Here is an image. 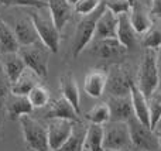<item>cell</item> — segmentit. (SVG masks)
<instances>
[{
	"mask_svg": "<svg viewBox=\"0 0 161 151\" xmlns=\"http://www.w3.org/2000/svg\"><path fill=\"white\" fill-rule=\"evenodd\" d=\"M136 84L147 98H150L160 88V76H158V68H157L156 50L144 48L142 62H140V67H139V75H137Z\"/></svg>",
	"mask_w": 161,
	"mask_h": 151,
	"instance_id": "cell-1",
	"label": "cell"
},
{
	"mask_svg": "<svg viewBox=\"0 0 161 151\" xmlns=\"http://www.w3.org/2000/svg\"><path fill=\"white\" fill-rule=\"evenodd\" d=\"M105 4L99 6L97 10H95L92 14L88 16H82L80 21L76 25L75 30V35H74V41H72V57L76 58L80 54L85 51V48L91 44L95 40V31H96V23L99 20L100 14L105 11Z\"/></svg>",
	"mask_w": 161,
	"mask_h": 151,
	"instance_id": "cell-2",
	"label": "cell"
},
{
	"mask_svg": "<svg viewBox=\"0 0 161 151\" xmlns=\"http://www.w3.org/2000/svg\"><path fill=\"white\" fill-rule=\"evenodd\" d=\"M19 54L25 62L28 69L36 72L41 79L48 76V62L51 51L41 41H37L30 45H20Z\"/></svg>",
	"mask_w": 161,
	"mask_h": 151,
	"instance_id": "cell-3",
	"label": "cell"
},
{
	"mask_svg": "<svg viewBox=\"0 0 161 151\" xmlns=\"http://www.w3.org/2000/svg\"><path fill=\"white\" fill-rule=\"evenodd\" d=\"M19 123L21 126L25 146L28 148L31 151H50L47 126L41 124L38 120L31 117L30 115L20 117Z\"/></svg>",
	"mask_w": 161,
	"mask_h": 151,
	"instance_id": "cell-4",
	"label": "cell"
},
{
	"mask_svg": "<svg viewBox=\"0 0 161 151\" xmlns=\"http://www.w3.org/2000/svg\"><path fill=\"white\" fill-rule=\"evenodd\" d=\"M129 130H130L131 144L139 151H157L160 147V141L157 137L156 130L146 126L136 116H131L127 120Z\"/></svg>",
	"mask_w": 161,
	"mask_h": 151,
	"instance_id": "cell-5",
	"label": "cell"
},
{
	"mask_svg": "<svg viewBox=\"0 0 161 151\" xmlns=\"http://www.w3.org/2000/svg\"><path fill=\"white\" fill-rule=\"evenodd\" d=\"M103 148L105 150H130L133 147L127 121H108L103 126Z\"/></svg>",
	"mask_w": 161,
	"mask_h": 151,
	"instance_id": "cell-6",
	"label": "cell"
},
{
	"mask_svg": "<svg viewBox=\"0 0 161 151\" xmlns=\"http://www.w3.org/2000/svg\"><path fill=\"white\" fill-rule=\"evenodd\" d=\"M30 17L37 28L40 41L44 45H47V48L53 54H57L59 50V42H61V31L54 24L51 16L45 17L42 14H38L36 10H33Z\"/></svg>",
	"mask_w": 161,
	"mask_h": 151,
	"instance_id": "cell-7",
	"label": "cell"
},
{
	"mask_svg": "<svg viewBox=\"0 0 161 151\" xmlns=\"http://www.w3.org/2000/svg\"><path fill=\"white\" fill-rule=\"evenodd\" d=\"M131 84H133V81L123 65L113 64L108 69L106 90H108L109 96H129Z\"/></svg>",
	"mask_w": 161,
	"mask_h": 151,
	"instance_id": "cell-8",
	"label": "cell"
},
{
	"mask_svg": "<svg viewBox=\"0 0 161 151\" xmlns=\"http://www.w3.org/2000/svg\"><path fill=\"white\" fill-rule=\"evenodd\" d=\"M76 123L78 121H71V120H65V119H51L48 121L47 133H48L50 151L58 150L71 137Z\"/></svg>",
	"mask_w": 161,
	"mask_h": 151,
	"instance_id": "cell-9",
	"label": "cell"
},
{
	"mask_svg": "<svg viewBox=\"0 0 161 151\" xmlns=\"http://www.w3.org/2000/svg\"><path fill=\"white\" fill-rule=\"evenodd\" d=\"M127 51L129 50L117 38L96 40L92 48V54L102 59H122Z\"/></svg>",
	"mask_w": 161,
	"mask_h": 151,
	"instance_id": "cell-10",
	"label": "cell"
},
{
	"mask_svg": "<svg viewBox=\"0 0 161 151\" xmlns=\"http://www.w3.org/2000/svg\"><path fill=\"white\" fill-rule=\"evenodd\" d=\"M130 21L133 28L139 35L146 34L151 27H153V16L150 13V7L146 4H142L139 2L131 0V7L129 11Z\"/></svg>",
	"mask_w": 161,
	"mask_h": 151,
	"instance_id": "cell-11",
	"label": "cell"
},
{
	"mask_svg": "<svg viewBox=\"0 0 161 151\" xmlns=\"http://www.w3.org/2000/svg\"><path fill=\"white\" fill-rule=\"evenodd\" d=\"M47 7L54 24L62 33L65 25L72 17V13L75 11L74 6L68 0H47Z\"/></svg>",
	"mask_w": 161,
	"mask_h": 151,
	"instance_id": "cell-12",
	"label": "cell"
},
{
	"mask_svg": "<svg viewBox=\"0 0 161 151\" xmlns=\"http://www.w3.org/2000/svg\"><path fill=\"white\" fill-rule=\"evenodd\" d=\"M106 84H108V71L103 68H95L88 72L85 76V92L88 93L91 98H100L106 90Z\"/></svg>",
	"mask_w": 161,
	"mask_h": 151,
	"instance_id": "cell-13",
	"label": "cell"
},
{
	"mask_svg": "<svg viewBox=\"0 0 161 151\" xmlns=\"http://www.w3.org/2000/svg\"><path fill=\"white\" fill-rule=\"evenodd\" d=\"M109 109H110V120L112 121H127L133 112L131 98L129 96H109Z\"/></svg>",
	"mask_w": 161,
	"mask_h": 151,
	"instance_id": "cell-14",
	"label": "cell"
},
{
	"mask_svg": "<svg viewBox=\"0 0 161 151\" xmlns=\"http://www.w3.org/2000/svg\"><path fill=\"white\" fill-rule=\"evenodd\" d=\"M45 117L48 120H51V119H65V120L71 121H80V115L76 112L75 107L62 96L50 103V109L45 113Z\"/></svg>",
	"mask_w": 161,
	"mask_h": 151,
	"instance_id": "cell-15",
	"label": "cell"
},
{
	"mask_svg": "<svg viewBox=\"0 0 161 151\" xmlns=\"http://www.w3.org/2000/svg\"><path fill=\"white\" fill-rule=\"evenodd\" d=\"M116 38L125 45L127 50H133L137 45V33L133 28L129 13L117 16V33Z\"/></svg>",
	"mask_w": 161,
	"mask_h": 151,
	"instance_id": "cell-16",
	"label": "cell"
},
{
	"mask_svg": "<svg viewBox=\"0 0 161 151\" xmlns=\"http://www.w3.org/2000/svg\"><path fill=\"white\" fill-rule=\"evenodd\" d=\"M130 98L133 103V112L134 116L139 119L142 123L150 127V112H148V98L140 90L136 82L131 84L130 89Z\"/></svg>",
	"mask_w": 161,
	"mask_h": 151,
	"instance_id": "cell-17",
	"label": "cell"
},
{
	"mask_svg": "<svg viewBox=\"0 0 161 151\" xmlns=\"http://www.w3.org/2000/svg\"><path fill=\"white\" fill-rule=\"evenodd\" d=\"M116 33H117V16L112 13L110 10L105 8V11L100 14L99 20L96 23L95 41L96 40L116 38Z\"/></svg>",
	"mask_w": 161,
	"mask_h": 151,
	"instance_id": "cell-18",
	"label": "cell"
},
{
	"mask_svg": "<svg viewBox=\"0 0 161 151\" xmlns=\"http://www.w3.org/2000/svg\"><path fill=\"white\" fill-rule=\"evenodd\" d=\"M14 34H16L20 45H30L40 41L38 33H37V28L31 17H24V19L17 20L14 24Z\"/></svg>",
	"mask_w": 161,
	"mask_h": 151,
	"instance_id": "cell-19",
	"label": "cell"
},
{
	"mask_svg": "<svg viewBox=\"0 0 161 151\" xmlns=\"http://www.w3.org/2000/svg\"><path fill=\"white\" fill-rule=\"evenodd\" d=\"M59 90H61L62 98H65L74 107L76 112L80 115V95L79 88L76 84V79L74 78L72 73H65L59 78Z\"/></svg>",
	"mask_w": 161,
	"mask_h": 151,
	"instance_id": "cell-20",
	"label": "cell"
},
{
	"mask_svg": "<svg viewBox=\"0 0 161 151\" xmlns=\"http://www.w3.org/2000/svg\"><path fill=\"white\" fill-rule=\"evenodd\" d=\"M2 64L3 69H4L7 78L10 79V82H16L17 79L21 76V73L27 69V65L23 61L21 55L19 52H11V54H4L2 55Z\"/></svg>",
	"mask_w": 161,
	"mask_h": 151,
	"instance_id": "cell-21",
	"label": "cell"
},
{
	"mask_svg": "<svg viewBox=\"0 0 161 151\" xmlns=\"http://www.w3.org/2000/svg\"><path fill=\"white\" fill-rule=\"evenodd\" d=\"M34 107L31 106L27 96H17L11 93L6 103V113L11 120H20L25 115H31Z\"/></svg>",
	"mask_w": 161,
	"mask_h": 151,
	"instance_id": "cell-22",
	"label": "cell"
},
{
	"mask_svg": "<svg viewBox=\"0 0 161 151\" xmlns=\"http://www.w3.org/2000/svg\"><path fill=\"white\" fill-rule=\"evenodd\" d=\"M40 76L37 75L36 72H33L31 69H25L24 72L21 73L19 79L16 82L11 84V93L17 96H27L28 92L33 89L36 85L40 84Z\"/></svg>",
	"mask_w": 161,
	"mask_h": 151,
	"instance_id": "cell-23",
	"label": "cell"
},
{
	"mask_svg": "<svg viewBox=\"0 0 161 151\" xmlns=\"http://www.w3.org/2000/svg\"><path fill=\"white\" fill-rule=\"evenodd\" d=\"M20 44L17 41V37L14 30H11L6 21L0 17V55L11 52H19Z\"/></svg>",
	"mask_w": 161,
	"mask_h": 151,
	"instance_id": "cell-24",
	"label": "cell"
},
{
	"mask_svg": "<svg viewBox=\"0 0 161 151\" xmlns=\"http://www.w3.org/2000/svg\"><path fill=\"white\" fill-rule=\"evenodd\" d=\"M103 137H105V130L102 124H93L86 129L85 136V144L83 147L89 151H105L103 148Z\"/></svg>",
	"mask_w": 161,
	"mask_h": 151,
	"instance_id": "cell-25",
	"label": "cell"
},
{
	"mask_svg": "<svg viewBox=\"0 0 161 151\" xmlns=\"http://www.w3.org/2000/svg\"><path fill=\"white\" fill-rule=\"evenodd\" d=\"M85 136H86V127H83L82 121H78L75 124V129H74L71 137L58 150L54 151H82L83 144H85Z\"/></svg>",
	"mask_w": 161,
	"mask_h": 151,
	"instance_id": "cell-26",
	"label": "cell"
},
{
	"mask_svg": "<svg viewBox=\"0 0 161 151\" xmlns=\"http://www.w3.org/2000/svg\"><path fill=\"white\" fill-rule=\"evenodd\" d=\"M85 119L93 124H102L105 126L108 121H110V109L106 102L95 105L91 110H88L85 115Z\"/></svg>",
	"mask_w": 161,
	"mask_h": 151,
	"instance_id": "cell-27",
	"label": "cell"
},
{
	"mask_svg": "<svg viewBox=\"0 0 161 151\" xmlns=\"http://www.w3.org/2000/svg\"><path fill=\"white\" fill-rule=\"evenodd\" d=\"M27 98H28V100H30L31 106H33L34 109H41V107H45L47 105H50V100H51L48 89L45 86H42L41 84L36 85V86L28 92Z\"/></svg>",
	"mask_w": 161,
	"mask_h": 151,
	"instance_id": "cell-28",
	"label": "cell"
},
{
	"mask_svg": "<svg viewBox=\"0 0 161 151\" xmlns=\"http://www.w3.org/2000/svg\"><path fill=\"white\" fill-rule=\"evenodd\" d=\"M11 95V82L7 78L2 64H0V116H3V112H6V103Z\"/></svg>",
	"mask_w": 161,
	"mask_h": 151,
	"instance_id": "cell-29",
	"label": "cell"
},
{
	"mask_svg": "<svg viewBox=\"0 0 161 151\" xmlns=\"http://www.w3.org/2000/svg\"><path fill=\"white\" fill-rule=\"evenodd\" d=\"M142 45L144 48H150V50L158 51L161 47V28L158 27H151L146 34H143Z\"/></svg>",
	"mask_w": 161,
	"mask_h": 151,
	"instance_id": "cell-30",
	"label": "cell"
},
{
	"mask_svg": "<svg viewBox=\"0 0 161 151\" xmlns=\"http://www.w3.org/2000/svg\"><path fill=\"white\" fill-rule=\"evenodd\" d=\"M148 112H150V127L157 129V124L161 120V103L154 95L148 98Z\"/></svg>",
	"mask_w": 161,
	"mask_h": 151,
	"instance_id": "cell-31",
	"label": "cell"
},
{
	"mask_svg": "<svg viewBox=\"0 0 161 151\" xmlns=\"http://www.w3.org/2000/svg\"><path fill=\"white\" fill-rule=\"evenodd\" d=\"M103 0H78L74 4V10L80 16H88V14H92L95 10L99 8Z\"/></svg>",
	"mask_w": 161,
	"mask_h": 151,
	"instance_id": "cell-32",
	"label": "cell"
},
{
	"mask_svg": "<svg viewBox=\"0 0 161 151\" xmlns=\"http://www.w3.org/2000/svg\"><path fill=\"white\" fill-rule=\"evenodd\" d=\"M103 4L113 14L120 16V14H125L130 11L131 0H103Z\"/></svg>",
	"mask_w": 161,
	"mask_h": 151,
	"instance_id": "cell-33",
	"label": "cell"
},
{
	"mask_svg": "<svg viewBox=\"0 0 161 151\" xmlns=\"http://www.w3.org/2000/svg\"><path fill=\"white\" fill-rule=\"evenodd\" d=\"M0 4L21 6V7H31V8H44V7H47V2H44V0H0Z\"/></svg>",
	"mask_w": 161,
	"mask_h": 151,
	"instance_id": "cell-34",
	"label": "cell"
},
{
	"mask_svg": "<svg viewBox=\"0 0 161 151\" xmlns=\"http://www.w3.org/2000/svg\"><path fill=\"white\" fill-rule=\"evenodd\" d=\"M150 13H151V16L161 19V0H151Z\"/></svg>",
	"mask_w": 161,
	"mask_h": 151,
	"instance_id": "cell-35",
	"label": "cell"
},
{
	"mask_svg": "<svg viewBox=\"0 0 161 151\" xmlns=\"http://www.w3.org/2000/svg\"><path fill=\"white\" fill-rule=\"evenodd\" d=\"M157 68H158V76H160V88H161V47L157 51ZM158 88V89H160Z\"/></svg>",
	"mask_w": 161,
	"mask_h": 151,
	"instance_id": "cell-36",
	"label": "cell"
},
{
	"mask_svg": "<svg viewBox=\"0 0 161 151\" xmlns=\"http://www.w3.org/2000/svg\"><path fill=\"white\" fill-rule=\"evenodd\" d=\"M153 95H154V96H156V98H157V99H158V100H160V103H161V88H160V89H157V90H156V92H154V93H153Z\"/></svg>",
	"mask_w": 161,
	"mask_h": 151,
	"instance_id": "cell-37",
	"label": "cell"
},
{
	"mask_svg": "<svg viewBox=\"0 0 161 151\" xmlns=\"http://www.w3.org/2000/svg\"><path fill=\"white\" fill-rule=\"evenodd\" d=\"M134 2H139V3H142V4L148 6V7H150V4H151V0H134Z\"/></svg>",
	"mask_w": 161,
	"mask_h": 151,
	"instance_id": "cell-38",
	"label": "cell"
},
{
	"mask_svg": "<svg viewBox=\"0 0 161 151\" xmlns=\"http://www.w3.org/2000/svg\"><path fill=\"white\" fill-rule=\"evenodd\" d=\"M157 133V137H158V141H160V146H161V130H156Z\"/></svg>",
	"mask_w": 161,
	"mask_h": 151,
	"instance_id": "cell-39",
	"label": "cell"
},
{
	"mask_svg": "<svg viewBox=\"0 0 161 151\" xmlns=\"http://www.w3.org/2000/svg\"><path fill=\"white\" fill-rule=\"evenodd\" d=\"M156 130H161V120L158 121V124H157V129Z\"/></svg>",
	"mask_w": 161,
	"mask_h": 151,
	"instance_id": "cell-40",
	"label": "cell"
},
{
	"mask_svg": "<svg viewBox=\"0 0 161 151\" xmlns=\"http://www.w3.org/2000/svg\"><path fill=\"white\" fill-rule=\"evenodd\" d=\"M68 2H69V3H71V4H72V6H74V4H75V3H76V2H78V0H68Z\"/></svg>",
	"mask_w": 161,
	"mask_h": 151,
	"instance_id": "cell-41",
	"label": "cell"
},
{
	"mask_svg": "<svg viewBox=\"0 0 161 151\" xmlns=\"http://www.w3.org/2000/svg\"><path fill=\"white\" fill-rule=\"evenodd\" d=\"M105 151H130V150H105Z\"/></svg>",
	"mask_w": 161,
	"mask_h": 151,
	"instance_id": "cell-42",
	"label": "cell"
},
{
	"mask_svg": "<svg viewBox=\"0 0 161 151\" xmlns=\"http://www.w3.org/2000/svg\"><path fill=\"white\" fill-rule=\"evenodd\" d=\"M2 120H3V117L0 116V127H2Z\"/></svg>",
	"mask_w": 161,
	"mask_h": 151,
	"instance_id": "cell-43",
	"label": "cell"
},
{
	"mask_svg": "<svg viewBox=\"0 0 161 151\" xmlns=\"http://www.w3.org/2000/svg\"><path fill=\"white\" fill-rule=\"evenodd\" d=\"M82 151H89L88 148H85V147H83V148H82Z\"/></svg>",
	"mask_w": 161,
	"mask_h": 151,
	"instance_id": "cell-44",
	"label": "cell"
}]
</instances>
